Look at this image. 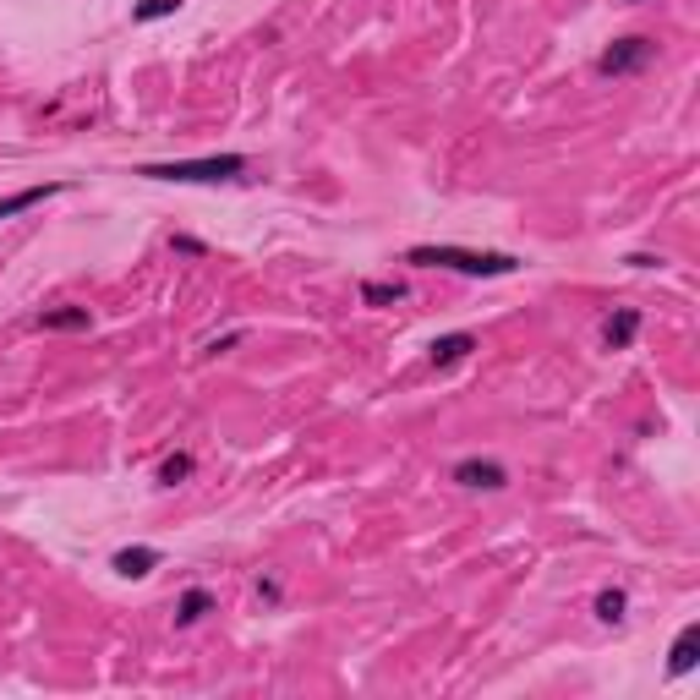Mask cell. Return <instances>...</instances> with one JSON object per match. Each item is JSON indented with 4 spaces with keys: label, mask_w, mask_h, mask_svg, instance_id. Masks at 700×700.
<instances>
[{
    "label": "cell",
    "mask_w": 700,
    "mask_h": 700,
    "mask_svg": "<svg viewBox=\"0 0 700 700\" xmlns=\"http://www.w3.org/2000/svg\"><path fill=\"white\" fill-rule=\"evenodd\" d=\"M405 263L416 268H454V274H476V279H498V274H515V258L509 252H471V247H411Z\"/></svg>",
    "instance_id": "cell-1"
},
{
    "label": "cell",
    "mask_w": 700,
    "mask_h": 700,
    "mask_svg": "<svg viewBox=\"0 0 700 700\" xmlns=\"http://www.w3.org/2000/svg\"><path fill=\"white\" fill-rule=\"evenodd\" d=\"M247 170L241 154H214V159H175V165H137V175L148 181H186V186H208V181H236Z\"/></svg>",
    "instance_id": "cell-2"
},
{
    "label": "cell",
    "mask_w": 700,
    "mask_h": 700,
    "mask_svg": "<svg viewBox=\"0 0 700 700\" xmlns=\"http://www.w3.org/2000/svg\"><path fill=\"white\" fill-rule=\"evenodd\" d=\"M651 61H657V44H651L646 33H629V39H613L608 50H602L597 72L602 77H629V72H646Z\"/></svg>",
    "instance_id": "cell-3"
},
{
    "label": "cell",
    "mask_w": 700,
    "mask_h": 700,
    "mask_svg": "<svg viewBox=\"0 0 700 700\" xmlns=\"http://www.w3.org/2000/svg\"><path fill=\"white\" fill-rule=\"evenodd\" d=\"M454 482L460 487H487V493H498V487L509 482V471L498 460H460L454 465Z\"/></svg>",
    "instance_id": "cell-4"
},
{
    "label": "cell",
    "mask_w": 700,
    "mask_h": 700,
    "mask_svg": "<svg viewBox=\"0 0 700 700\" xmlns=\"http://www.w3.org/2000/svg\"><path fill=\"white\" fill-rule=\"evenodd\" d=\"M695 657H700V624H684L679 640H673V651H668V673H673V679H679V673H690Z\"/></svg>",
    "instance_id": "cell-5"
},
{
    "label": "cell",
    "mask_w": 700,
    "mask_h": 700,
    "mask_svg": "<svg viewBox=\"0 0 700 700\" xmlns=\"http://www.w3.org/2000/svg\"><path fill=\"white\" fill-rule=\"evenodd\" d=\"M635 334H640V312L635 307H618L608 318V329H602V340H608V350H629V345H635Z\"/></svg>",
    "instance_id": "cell-6"
},
{
    "label": "cell",
    "mask_w": 700,
    "mask_h": 700,
    "mask_svg": "<svg viewBox=\"0 0 700 700\" xmlns=\"http://www.w3.org/2000/svg\"><path fill=\"white\" fill-rule=\"evenodd\" d=\"M148 569H159V547H121V553H115V575L143 580Z\"/></svg>",
    "instance_id": "cell-7"
},
{
    "label": "cell",
    "mask_w": 700,
    "mask_h": 700,
    "mask_svg": "<svg viewBox=\"0 0 700 700\" xmlns=\"http://www.w3.org/2000/svg\"><path fill=\"white\" fill-rule=\"evenodd\" d=\"M55 192H61V181H44V186H28V192H11V197H0V219L22 214V208L44 203V197H55Z\"/></svg>",
    "instance_id": "cell-8"
},
{
    "label": "cell",
    "mask_w": 700,
    "mask_h": 700,
    "mask_svg": "<svg viewBox=\"0 0 700 700\" xmlns=\"http://www.w3.org/2000/svg\"><path fill=\"white\" fill-rule=\"evenodd\" d=\"M476 350L471 334H443V340H433V367H454V361H465Z\"/></svg>",
    "instance_id": "cell-9"
},
{
    "label": "cell",
    "mask_w": 700,
    "mask_h": 700,
    "mask_svg": "<svg viewBox=\"0 0 700 700\" xmlns=\"http://www.w3.org/2000/svg\"><path fill=\"white\" fill-rule=\"evenodd\" d=\"M400 296H405L400 279H367V285H361V301H367V307H394Z\"/></svg>",
    "instance_id": "cell-10"
},
{
    "label": "cell",
    "mask_w": 700,
    "mask_h": 700,
    "mask_svg": "<svg viewBox=\"0 0 700 700\" xmlns=\"http://www.w3.org/2000/svg\"><path fill=\"white\" fill-rule=\"evenodd\" d=\"M39 329H88V307H50L39 312Z\"/></svg>",
    "instance_id": "cell-11"
},
{
    "label": "cell",
    "mask_w": 700,
    "mask_h": 700,
    "mask_svg": "<svg viewBox=\"0 0 700 700\" xmlns=\"http://www.w3.org/2000/svg\"><path fill=\"white\" fill-rule=\"evenodd\" d=\"M208 608H214V597H208L203 586H192V591L181 597V608H175V624H197V618H203Z\"/></svg>",
    "instance_id": "cell-12"
},
{
    "label": "cell",
    "mask_w": 700,
    "mask_h": 700,
    "mask_svg": "<svg viewBox=\"0 0 700 700\" xmlns=\"http://www.w3.org/2000/svg\"><path fill=\"white\" fill-rule=\"evenodd\" d=\"M186 476H192V454H170V460L159 465V482H165V487L186 482Z\"/></svg>",
    "instance_id": "cell-13"
},
{
    "label": "cell",
    "mask_w": 700,
    "mask_h": 700,
    "mask_svg": "<svg viewBox=\"0 0 700 700\" xmlns=\"http://www.w3.org/2000/svg\"><path fill=\"white\" fill-rule=\"evenodd\" d=\"M597 618H602V624H618V618H624V591H602V597H597Z\"/></svg>",
    "instance_id": "cell-14"
},
{
    "label": "cell",
    "mask_w": 700,
    "mask_h": 700,
    "mask_svg": "<svg viewBox=\"0 0 700 700\" xmlns=\"http://www.w3.org/2000/svg\"><path fill=\"white\" fill-rule=\"evenodd\" d=\"M175 6H181V0H143V6L132 11V17H137V22H159V17H170Z\"/></svg>",
    "instance_id": "cell-15"
},
{
    "label": "cell",
    "mask_w": 700,
    "mask_h": 700,
    "mask_svg": "<svg viewBox=\"0 0 700 700\" xmlns=\"http://www.w3.org/2000/svg\"><path fill=\"white\" fill-rule=\"evenodd\" d=\"M170 247H175V252H192V258H203V252H208V247H203V241H192V236H175V241H170Z\"/></svg>",
    "instance_id": "cell-16"
},
{
    "label": "cell",
    "mask_w": 700,
    "mask_h": 700,
    "mask_svg": "<svg viewBox=\"0 0 700 700\" xmlns=\"http://www.w3.org/2000/svg\"><path fill=\"white\" fill-rule=\"evenodd\" d=\"M629 6H635V0H629Z\"/></svg>",
    "instance_id": "cell-17"
}]
</instances>
